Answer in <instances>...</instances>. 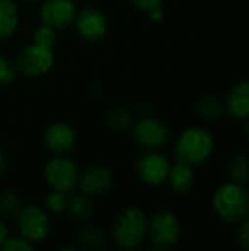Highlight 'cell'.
<instances>
[{
	"mask_svg": "<svg viewBox=\"0 0 249 251\" xmlns=\"http://www.w3.org/2000/svg\"><path fill=\"white\" fill-rule=\"evenodd\" d=\"M81 243L88 249H98L103 244V234L95 226H87L81 232Z\"/></svg>",
	"mask_w": 249,
	"mask_h": 251,
	"instance_id": "obj_24",
	"label": "cell"
},
{
	"mask_svg": "<svg viewBox=\"0 0 249 251\" xmlns=\"http://www.w3.org/2000/svg\"><path fill=\"white\" fill-rule=\"evenodd\" d=\"M161 1H163V0H132V3H134L138 9L145 10V12H148V10L157 7V6H161Z\"/></svg>",
	"mask_w": 249,
	"mask_h": 251,
	"instance_id": "obj_28",
	"label": "cell"
},
{
	"mask_svg": "<svg viewBox=\"0 0 249 251\" xmlns=\"http://www.w3.org/2000/svg\"><path fill=\"white\" fill-rule=\"evenodd\" d=\"M7 237H9V231H7V228H6V225H4L3 222H0V247H1L3 243L7 240Z\"/></svg>",
	"mask_w": 249,
	"mask_h": 251,
	"instance_id": "obj_30",
	"label": "cell"
},
{
	"mask_svg": "<svg viewBox=\"0 0 249 251\" xmlns=\"http://www.w3.org/2000/svg\"><path fill=\"white\" fill-rule=\"evenodd\" d=\"M148 13H150V19L151 21H161L163 19V9H161V6H157V7H154V9H151V10H148Z\"/></svg>",
	"mask_w": 249,
	"mask_h": 251,
	"instance_id": "obj_29",
	"label": "cell"
},
{
	"mask_svg": "<svg viewBox=\"0 0 249 251\" xmlns=\"http://www.w3.org/2000/svg\"><path fill=\"white\" fill-rule=\"evenodd\" d=\"M112 179V172L106 166L95 165L78 178V185L85 196H100L110 187Z\"/></svg>",
	"mask_w": 249,
	"mask_h": 251,
	"instance_id": "obj_13",
	"label": "cell"
},
{
	"mask_svg": "<svg viewBox=\"0 0 249 251\" xmlns=\"http://www.w3.org/2000/svg\"><path fill=\"white\" fill-rule=\"evenodd\" d=\"M136 169H138L139 178L145 184L160 185L164 181H167L170 163L163 154L157 153L156 150H150V153H147L138 160Z\"/></svg>",
	"mask_w": 249,
	"mask_h": 251,
	"instance_id": "obj_11",
	"label": "cell"
},
{
	"mask_svg": "<svg viewBox=\"0 0 249 251\" xmlns=\"http://www.w3.org/2000/svg\"><path fill=\"white\" fill-rule=\"evenodd\" d=\"M19 22L18 7L12 0H0V40L13 34Z\"/></svg>",
	"mask_w": 249,
	"mask_h": 251,
	"instance_id": "obj_16",
	"label": "cell"
},
{
	"mask_svg": "<svg viewBox=\"0 0 249 251\" xmlns=\"http://www.w3.org/2000/svg\"><path fill=\"white\" fill-rule=\"evenodd\" d=\"M236 240H238V244L242 250L249 251V216L247 219H244L242 222H239Z\"/></svg>",
	"mask_w": 249,
	"mask_h": 251,
	"instance_id": "obj_27",
	"label": "cell"
},
{
	"mask_svg": "<svg viewBox=\"0 0 249 251\" xmlns=\"http://www.w3.org/2000/svg\"><path fill=\"white\" fill-rule=\"evenodd\" d=\"M34 249L32 243L26 238L21 237H7V240L3 243L1 250L4 251H31Z\"/></svg>",
	"mask_w": 249,
	"mask_h": 251,
	"instance_id": "obj_25",
	"label": "cell"
},
{
	"mask_svg": "<svg viewBox=\"0 0 249 251\" xmlns=\"http://www.w3.org/2000/svg\"><path fill=\"white\" fill-rule=\"evenodd\" d=\"M4 169H6V156H4V153L0 150V174H1Z\"/></svg>",
	"mask_w": 249,
	"mask_h": 251,
	"instance_id": "obj_31",
	"label": "cell"
},
{
	"mask_svg": "<svg viewBox=\"0 0 249 251\" xmlns=\"http://www.w3.org/2000/svg\"><path fill=\"white\" fill-rule=\"evenodd\" d=\"M16 76V71L13 63L6 59V57H0V85H7L10 84Z\"/></svg>",
	"mask_w": 249,
	"mask_h": 251,
	"instance_id": "obj_26",
	"label": "cell"
},
{
	"mask_svg": "<svg viewBox=\"0 0 249 251\" xmlns=\"http://www.w3.org/2000/svg\"><path fill=\"white\" fill-rule=\"evenodd\" d=\"M232 182L245 185L249 182V157L245 154L236 156L227 168Z\"/></svg>",
	"mask_w": 249,
	"mask_h": 251,
	"instance_id": "obj_17",
	"label": "cell"
},
{
	"mask_svg": "<svg viewBox=\"0 0 249 251\" xmlns=\"http://www.w3.org/2000/svg\"><path fill=\"white\" fill-rule=\"evenodd\" d=\"M134 138L141 147L147 150H157L169 140V129L158 119L144 118L135 125Z\"/></svg>",
	"mask_w": 249,
	"mask_h": 251,
	"instance_id": "obj_9",
	"label": "cell"
},
{
	"mask_svg": "<svg viewBox=\"0 0 249 251\" xmlns=\"http://www.w3.org/2000/svg\"><path fill=\"white\" fill-rule=\"evenodd\" d=\"M167 179H169V184L175 193L185 194L192 188L194 181H195V175H194L191 165L178 162L176 165L170 166Z\"/></svg>",
	"mask_w": 249,
	"mask_h": 251,
	"instance_id": "obj_15",
	"label": "cell"
},
{
	"mask_svg": "<svg viewBox=\"0 0 249 251\" xmlns=\"http://www.w3.org/2000/svg\"><path fill=\"white\" fill-rule=\"evenodd\" d=\"M147 224L148 219L142 210L136 207L126 209L114 222L113 226L114 243L125 250L136 249L142 243L144 237L147 235Z\"/></svg>",
	"mask_w": 249,
	"mask_h": 251,
	"instance_id": "obj_3",
	"label": "cell"
},
{
	"mask_svg": "<svg viewBox=\"0 0 249 251\" xmlns=\"http://www.w3.org/2000/svg\"><path fill=\"white\" fill-rule=\"evenodd\" d=\"M107 122L114 131H125L131 126L132 116L129 115V112L126 109H116L114 112H112L109 115Z\"/></svg>",
	"mask_w": 249,
	"mask_h": 251,
	"instance_id": "obj_22",
	"label": "cell"
},
{
	"mask_svg": "<svg viewBox=\"0 0 249 251\" xmlns=\"http://www.w3.org/2000/svg\"><path fill=\"white\" fill-rule=\"evenodd\" d=\"M16 218H18L19 232L28 241L38 243L47 237L50 231V224L43 209L29 204V206L22 207L19 213L16 215Z\"/></svg>",
	"mask_w": 249,
	"mask_h": 251,
	"instance_id": "obj_7",
	"label": "cell"
},
{
	"mask_svg": "<svg viewBox=\"0 0 249 251\" xmlns=\"http://www.w3.org/2000/svg\"><path fill=\"white\" fill-rule=\"evenodd\" d=\"M214 149V138L211 132L201 126H192L185 129L175 147V153L179 162L186 165H201L211 156Z\"/></svg>",
	"mask_w": 249,
	"mask_h": 251,
	"instance_id": "obj_2",
	"label": "cell"
},
{
	"mask_svg": "<svg viewBox=\"0 0 249 251\" xmlns=\"http://www.w3.org/2000/svg\"><path fill=\"white\" fill-rule=\"evenodd\" d=\"M75 26L78 34L87 41H97L107 31V19L97 7H85L76 13Z\"/></svg>",
	"mask_w": 249,
	"mask_h": 251,
	"instance_id": "obj_10",
	"label": "cell"
},
{
	"mask_svg": "<svg viewBox=\"0 0 249 251\" xmlns=\"http://www.w3.org/2000/svg\"><path fill=\"white\" fill-rule=\"evenodd\" d=\"M44 176L53 190L70 193L78 185L79 174L76 165L70 159L65 157L63 154H57L47 162L44 168Z\"/></svg>",
	"mask_w": 249,
	"mask_h": 251,
	"instance_id": "obj_6",
	"label": "cell"
},
{
	"mask_svg": "<svg viewBox=\"0 0 249 251\" xmlns=\"http://www.w3.org/2000/svg\"><path fill=\"white\" fill-rule=\"evenodd\" d=\"M21 209V200L15 193L6 191L0 194V213H3L7 218H12L16 216Z\"/></svg>",
	"mask_w": 249,
	"mask_h": 251,
	"instance_id": "obj_21",
	"label": "cell"
},
{
	"mask_svg": "<svg viewBox=\"0 0 249 251\" xmlns=\"http://www.w3.org/2000/svg\"><path fill=\"white\" fill-rule=\"evenodd\" d=\"M213 209L220 219L239 224L249 216V193L236 182H226L213 196Z\"/></svg>",
	"mask_w": 249,
	"mask_h": 251,
	"instance_id": "obj_1",
	"label": "cell"
},
{
	"mask_svg": "<svg viewBox=\"0 0 249 251\" xmlns=\"http://www.w3.org/2000/svg\"><path fill=\"white\" fill-rule=\"evenodd\" d=\"M66 209L75 216V218H88L92 213V204L87 199L85 194H73L68 197V206Z\"/></svg>",
	"mask_w": 249,
	"mask_h": 251,
	"instance_id": "obj_18",
	"label": "cell"
},
{
	"mask_svg": "<svg viewBox=\"0 0 249 251\" xmlns=\"http://www.w3.org/2000/svg\"><path fill=\"white\" fill-rule=\"evenodd\" d=\"M75 144V131L65 122L51 124L44 132V146L54 154H65Z\"/></svg>",
	"mask_w": 249,
	"mask_h": 251,
	"instance_id": "obj_12",
	"label": "cell"
},
{
	"mask_svg": "<svg viewBox=\"0 0 249 251\" xmlns=\"http://www.w3.org/2000/svg\"><path fill=\"white\" fill-rule=\"evenodd\" d=\"M76 6L72 0H47L41 7L43 24L57 29H66L75 22Z\"/></svg>",
	"mask_w": 249,
	"mask_h": 251,
	"instance_id": "obj_8",
	"label": "cell"
},
{
	"mask_svg": "<svg viewBox=\"0 0 249 251\" xmlns=\"http://www.w3.org/2000/svg\"><path fill=\"white\" fill-rule=\"evenodd\" d=\"M68 206V197L66 193L53 190L47 197H45V207L53 212V213H60L66 209Z\"/></svg>",
	"mask_w": 249,
	"mask_h": 251,
	"instance_id": "obj_23",
	"label": "cell"
},
{
	"mask_svg": "<svg viewBox=\"0 0 249 251\" xmlns=\"http://www.w3.org/2000/svg\"><path fill=\"white\" fill-rule=\"evenodd\" d=\"M245 131H247V135H248V138H249V116H248V122H247V128H245Z\"/></svg>",
	"mask_w": 249,
	"mask_h": 251,
	"instance_id": "obj_32",
	"label": "cell"
},
{
	"mask_svg": "<svg viewBox=\"0 0 249 251\" xmlns=\"http://www.w3.org/2000/svg\"><path fill=\"white\" fill-rule=\"evenodd\" d=\"M198 109H200V113L204 116V118H208V119H219L223 116V113L226 112V107L225 104L216 99V97H204L200 104H198Z\"/></svg>",
	"mask_w": 249,
	"mask_h": 251,
	"instance_id": "obj_19",
	"label": "cell"
},
{
	"mask_svg": "<svg viewBox=\"0 0 249 251\" xmlns=\"http://www.w3.org/2000/svg\"><path fill=\"white\" fill-rule=\"evenodd\" d=\"M28 1H38V0H28Z\"/></svg>",
	"mask_w": 249,
	"mask_h": 251,
	"instance_id": "obj_33",
	"label": "cell"
},
{
	"mask_svg": "<svg viewBox=\"0 0 249 251\" xmlns=\"http://www.w3.org/2000/svg\"><path fill=\"white\" fill-rule=\"evenodd\" d=\"M54 65V54L51 49L38 46L35 43L23 47L18 57L16 66L21 74L29 78H37L45 75Z\"/></svg>",
	"mask_w": 249,
	"mask_h": 251,
	"instance_id": "obj_5",
	"label": "cell"
},
{
	"mask_svg": "<svg viewBox=\"0 0 249 251\" xmlns=\"http://www.w3.org/2000/svg\"><path fill=\"white\" fill-rule=\"evenodd\" d=\"M181 222L170 210L156 212L147 224L148 238L158 249L175 246L181 238Z\"/></svg>",
	"mask_w": 249,
	"mask_h": 251,
	"instance_id": "obj_4",
	"label": "cell"
},
{
	"mask_svg": "<svg viewBox=\"0 0 249 251\" xmlns=\"http://www.w3.org/2000/svg\"><path fill=\"white\" fill-rule=\"evenodd\" d=\"M32 40L35 44L38 46H43V47H48L51 49L54 44H56V40H57V34H56V29L45 25V24H41L40 26H37L32 32Z\"/></svg>",
	"mask_w": 249,
	"mask_h": 251,
	"instance_id": "obj_20",
	"label": "cell"
},
{
	"mask_svg": "<svg viewBox=\"0 0 249 251\" xmlns=\"http://www.w3.org/2000/svg\"><path fill=\"white\" fill-rule=\"evenodd\" d=\"M226 110L238 119H245L249 116V81L236 84L225 103Z\"/></svg>",
	"mask_w": 249,
	"mask_h": 251,
	"instance_id": "obj_14",
	"label": "cell"
}]
</instances>
